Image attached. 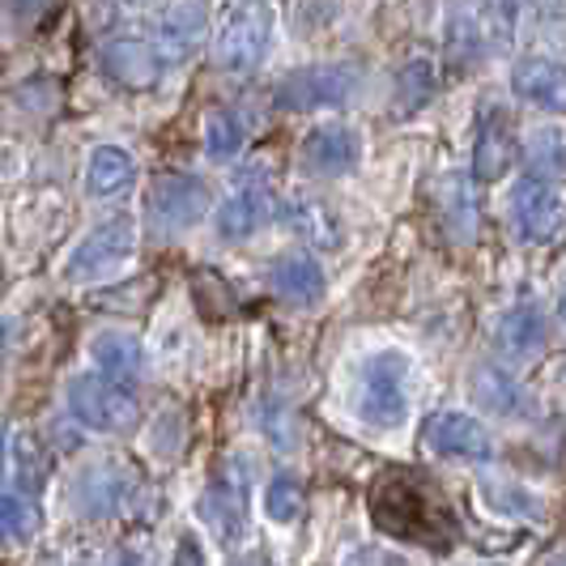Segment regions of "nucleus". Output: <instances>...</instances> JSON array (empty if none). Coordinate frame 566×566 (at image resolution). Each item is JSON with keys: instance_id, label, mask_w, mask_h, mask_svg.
I'll use <instances>...</instances> for the list:
<instances>
[{"instance_id": "1", "label": "nucleus", "mask_w": 566, "mask_h": 566, "mask_svg": "<svg viewBox=\"0 0 566 566\" xmlns=\"http://www.w3.org/2000/svg\"><path fill=\"white\" fill-rule=\"evenodd\" d=\"M370 520L379 533L397 541H413L426 549H452L460 537L448 499L439 494V485H430L418 469H397L384 473L370 490Z\"/></svg>"}, {"instance_id": "2", "label": "nucleus", "mask_w": 566, "mask_h": 566, "mask_svg": "<svg viewBox=\"0 0 566 566\" xmlns=\"http://www.w3.org/2000/svg\"><path fill=\"white\" fill-rule=\"evenodd\" d=\"M354 413L370 430H400L409 418V358L400 349H375L354 379Z\"/></svg>"}, {"instance_id": "3", "label": "nucleus", "mask_w": 566, "mask_h": 566, "mask_svg": "<svg viewBox=\"0 0 566 566\" xmlns=\"http://www.w3.org/2000/svg\"><path fill=\"white\" fill-rule=\"evenodd\" d=\"M273 48V9L269 4H230L222 27L213 30V64L222 73H255Z\"/></svg>"}, {"instance_id": "4", "label": "nucleus", "mask_w": 566, "mask_h": 566, "mask_svg": "<svg viewBox=\"0 0 566 566\" xmlns=\"http://www.w3.org/2000/svg\"><path fill=\"white\" fill-rule=\"evenodd\" d=\"M363 69L358 64H307V69H294L290 77H282L277 85V107L282 112H319V107H345L363 94Z\"/></svg>"}, {"instance_id": "5", "label": "nucleus", "mask_w": 566, "mask_h": 566, "mask_svg": "<svg viewBox=\"0 0 566 566\" xmlns=\"http://www.w3.org/2000/svg\"><path fill=\"white\" fill-rule=\"evenodd\" d=\"M133 252H137V222L128 213H115L73 248V255L64 260V282L94 285L103 277H115L133 260Z\"/></svg>"}, {"instance_id": "6", "label": "nucleus", "mask_w": 566, "mask_h": 566, "mask_svg": "<svg viewBox=\"0 0 566 566\" xmlns=\"http://www.w3.org/2000/svg\"><path fill=\"white\" fill-rule=\"evenodd\" d=\"M69 413L98 434H128L133 426L142 422V405L133 388H119L112 379L85 370L69 379Z\"/></svg>"}, {"instance_id": "7", "label": "nucleus", "mask_w": 566, "mask_h": 566, "mask_svg": "<svg viewBox=\"0 0 566 566\" xmlns=\"http://www.w3.org/2000/svg\"><path fill=\"white\" fill-rule=\"evenodd\" d=\"M273 209H277V200H273V170L255 158V163L239 170V179H234L230 197L218 205L213 222H218V234L227 243H243V239L260 234L264 222H273Z\"/></svg>"}, {"instance_id": "8", "label": "nucleus", "mask_w": 566, "mask_h": 566, "mask_svg": "<svg viewBox=\"0 0 566 566\" xmlns=\"http://www.w3.org/2000/svg\"><path fill=\"white\" fill-rule=\"evenodd\" d=\"M73 503L82 515L98 520V515H133L137 507L149 503V485L137 478V469H128L124 460H103L94 469H85L73 482Z\"/></svg>"}, {"instance_id": "9", "label": "nucleus", "mask_w": 566, "mask_h": 566, "mask_svg": "<svg viewBox=\"0 0 566 566\" xmlns=\"http://www.w3.org/2000/svg\"><path fill=\"white\" fill-rule=\"evenodd\" d=\"M209 188L200 184L197 175H158L154 188H149V227L158 234H184L205 222L209 213Z\"/></svg>"}, {"instance_id": "10", "label": "nucleus", "mask_w": 566, "mask_h": 566, "mask_svg": "<svg viewBox=\"0 0 566 566\" xmlns=\"http://www.w3.org/2000/svg\"><path fill=\"white\" fill-rule=\"evenodd\" d=\"M511 222L520 230L524 243H554L563 234V197L549 179H537V175H524L515 179L511 188Z\"/></svg>"}, {"instance_id": "11", "label": "nucleus", "mask_w": 566, "mask_h": 566, "mask_svg": "<svg viewBox=\"0 0 566 566\" xmlns=\"http://www.w3.org/2000/svg\"><path fill=\"white\" fill-rule=\"evenodd\" d=\"M426 448L443 460H460V464H490L494 460V439L473 413H455V409H439L422 422Z\"/></svg>"}, {"instance_id": "12", "label": "nucleus", "mask_w": 566, "mask_h": 566, "mask_svg": "<svg viewBox=\"0 0 566 566\" xmlns=\"http://www.w3.org/2000/svg\"><path fill=\"white\" fill-rule=\"evenodd\" d=\"M303 170H312L319 179H340L354 175L363 163V137L349 124H319L303 142Z\"/></svg>"}, {"instance_id": "13", "label": "nucleus", "mask_w": 566, "mask_h": 566, "mask_svg": "<svg viewBox=\"0 0 566 566\" xmlns=\"http://www.w3.org/2000/svg\"><path fill=\"white\" fill-rule=\"evenodd\" d=\"M434 218L452 243H473L482 230V205L473 192V179L464 170H448L434 179Z\"/></svg>"}, {"instance_id": "14", "label": "nucleus", "mask_w": 566, "mask_h": 566, "mask_svg": "<svg viewBox=\"0 0 566 566\" xmlns=\"http://www.w3.org/2000/svg\"><path fill=\"white\" fill-rule=\"evenodd\" d=\"M197 515L213 541L239 545V541L248 537V485H234L230 478H213L200 490Z\"/></svg>"}, {"instance_id": "15", "label": "nucleus", "mask_w": 566, "mask_h": 566, "mask_svg": "<svg viewBox=\"0 0 566 566\" xmlns=\"http://www.w3.org/2000/svg\"><path fill=\"white\" fill-rule=\"evenodd\" d=\"M515 163V133H511V115L499 103H485L478 112V137H473V175L469 179H482L494 184L503 179L507 167Z\"/></svg>"}, {"instance_id": "16", "label": "nucleus", "mask_w": 566, "mask_h": 566, "mask_svg": "<svg viewBox=\"0 0 566 566\" xmlns=\"http://www.w3.org/2000/svg\"><path fill=\"white\" fill-rule=\"evenodd\" d=\"M103 73L112 77L119 90H154V85L163 82V73H167V64L163 56L154 52V43L149 39H112L107 48H103Z\"/></svg>"}, {"instance_id": "17", "label": "nucleus", "mask_w": 566, "mask_h": 566, "mask_svg": "<svg viewBox=\"0 0 566 566\" xmlns=\"http://www.w3.org/2000/svg\"><path fill=\"white\" fill-rule=\"evenodd\" d=\"M469 400L490 413V418H503V422H520V418H528L533 409V400L524 392V384L511 375L507 367H494V363H482V367H473L469 375Z\"/></svg>"}, {"instance_id": "18", "label": "nucleus", "mask_w": 566, "mask_h": 566, "mask_svg": "<svg viewBox=\"0 0 566 566\" xmlns=\"http://www.w3.org/2000/svg\"><path fill=\"white\" fill-rule=\"evenodd\" d=\"M205 22H209L205 4H163V9H154V39L149 43L163 56V64L192 56L200 48Z\"/></svg>"}, {"instance_id": "19", "label": "nucleus", "mask_w": 566, "mask_h": 566, "mask_svg": "<svg viewBox=\"0 0 566 566\" xmlns=\"http://www.w3.org/2000/svg\"><path fill=\"white\" fill-rule=\"evenodd\" d=\"M269 285L290 307H315L328 294V277H324V269H319V260L312 252L277 255L273 269H269Z\"/></svg>"}, {"instance_id": "20", "label": "nucleus", "mask_w": 566, "mask_h": 566, "mask_svg": "<svg viewBox=\"0 0 566 566\" xmlns=\"http://www.w3.org/2000/svg\"><path fill=\"white\" fill-rule=\"evenodd\" d=\"M494 349L507 358V363H528L545 349V312L541 303L524 298L507 312L499 315L494 324Z\"/></svg>"}, {"instance_id": "21", "label": "nucleus", "mask_w": 566, "mask_h": 566, "mask_svg": "<svg viewBox=\"0 0 566 566\" xmlns=\"http://www.w3.org/2000/svg\"><path fill=\"white\" fill-rule=\"evenodd\" d=\"M511 90L533 107L563 112V64L549 56H520L511 64Z\"/></svg>"}, {"instance_id": "22", "label": "nucleus", "mask_w": 566, "mask_h": 566, "mask_svg": "<svg viewBox=\"0 0 566 566\" xmlns=\"http://www.w3.org/2000/svg\"><path fill=\"white\" fill-rule=\"evenodd\" d=\"M137 179V163L128 149L119 145H94L85 158V197L90 200H112L119 192H128Z\"/></svg>"}, {"instance_id": "23", "label": "nucleus", "mask_w": 566, "mask_h": 566, "mask_svg": "<svg viewBox=\"0 0 566 566\" xmlns=\"http://www.w3.org/2000/svg\"><path fill=\"white\" fill-rule=\"evenodd\" d=\"M90 358H94V367H98L94 375L112 379L119 388L137 384L145 370L142 340L133 337V333H98V337L90 340Z\"/></svg>"}, {"instance_id": "24", "label": "nucleus", "mask_w": 566, "mask_h": 566, "mask_svg": "<svg viewBox=\"0 0 566 566\" xmlns=\"http://www.w3.org/2000/svg\"><path fill=\"white\" fill-rule=\"evenodd\" d=\"M285 222H290L294 234H303V239H307L312 248H319V252H337L340 243H345V230H340L337 213L315 197L285 200Z\"/></svg>"}, {"instance_id": "25", "label": "nucleus", "mask_w": 566, "mask_h": 566, "mask_svg": "<svg viewBox=\"0 0 566 566\" xmlns=\"http://www.w3.org/2000/svg\"><path fill=\"white\" fill-rule=\"evenodd\" d=\"M478 494H482V503L494 511V515L528 520V524H541V520H545V499L533 494L528 485L507 482V478H482V482H478Z\"/></svg>"}, {"instance_id": "26", "label": "nucleus", "mask_w": 566, "mask_h": 566, "mask_svg": "<svg viewBox=\"0 0 566 566\" xmlns=\"http://www.w3.org/2000/svg\"><path fill=\"white\" fill-rule=\"evenodd\" d=\"M4 448H9V473H13V494H22V499H34L43 482H48V452H43V443L30 434V430H18L13 439H4Z\"/></svg>"}, {"instance_id": "27", "label": "nucleus", "mask_w": 566, "mask_h": 566, "mask_svg": "<svg viewBox=\"0 0 566 566\" xmlns=\"http://www.w3.org/2000/svg\"><path fill=\"white\" fill-rule=\"evenodd\" d=\"M243 119L227 107H209L205 112V154L209 163H234L239 149H243Z\"/></svg>"}, {"instance_id": "28", "label": "nucleus", "mask_w": 566, "mask_h": 566, "mask_svg": "<svg viewBox=\"0 0 566 566\" xmlns=\"http://www.w3.org/2000/svg\"><path fill=\"white\" fill-rule=\"evenodd\" d=\"M434 85H439V73L430 60H409L397 73V115H418L434 98Z\"/></svg>"}, {"instance_id": "29", "label": "nucleus", "mask_w": 566, "mask_h": 566, "mask_svg": "<svg viewBox=\"0 0 566 566\" xmlns=\"http://www.w3.org/2000/svg\"><path fill=\"white\" fill-rule=\"evenodd\" d=\"M524 167H528V175H537V179H558L563 175V133L558 128H541V133H533L528 137V145H524Z\"/></svg>"}, {"instance_id": "30", "label": "nucleus", "mask_w": 566, "mask_h": 566, "mask_svg": "<svg viewBox=\"0 0 566 566\" xmlns=\"http://www.w3.org/2000/svg\"><path fill=\"white\" fill-rule=\"evenodd\" d=\"M39 533V511L22 494H0V541L4 545H27Z\"/></svg>"}, {"instance_id": "31", "label": "nucleus", "mask_w": 566, "mask_h": 566, "mask_svg": "<svg viewBox=\"0 0 566 566\" xmlns=\"http://www.w3.org/2000/svg\"><path fill=\"white\" fill-rule=\"evenodd\" d=\"M303 482L298 478H290V473H277L273 482L264 485V515L273 520V524H294L298 520V511H303Z\"/></svg>"}, {"instance_id": "32", "label": "nucleus", "mask_w": 566, "mask_h": 566, "mask_svg": "<svg viewBox=\"0 0 566 566\" xmlns=\"http://www.w3.org/2000/svg\"><path fill=\"white\" fill-rule=\"evenodd\" d=\"M184 448V418L170 409V413H158V426H154V452L158 455H175Z\"/></svg>"}, {"instance_id": "33", "label": "nucleus", "mask_w": 566, "mask_h": 566, "mask_svg": "<svg viewBox=\"0 0 566 566\" xmlns=\"http://www.w3.org/2000/svg\"><path fill=\"white\" fill-rule=\"evenodd\" d=\"M345 566H409V563L400 554H392V549H384V545H363V549H354L345 558Z\"/></svg>"}, {"instance_id": "34", "label": "nucleus", "mask_w": 566, "mask_h": 566, "mask_svg": "<svg viewBox=\"0 0 566 566\" xmlns=\"http://www.w3.org/2000/svg\"><path fill=\"white\" fill-rule=\"evenodd\" d=\"M170 566H205V549H200V541L192 533H184V537L175 541V558Z\"/></svg>"}, {"instance_id": "35", "label": "nucleus", "mask_w": 566, "mask_h": 566, "mask_svg": "<svg viewBox=\"0 0 566 566\" xmlns=\"http://www.w3.org/2000/svg\"><path fill=\"white\" fill-rule=\"evenodd\" d=\"M230 566H273V563H269L264 554H243V558H234Z\"/></svg>"}, {"instance_id": "36", "label": "nucleus", "mask_w": 566, "mask_h": 566, "mask_svg": "<svg viewBox=\"0 0 566 566\" xmlns=\"http://www.w3.org/2000/svg\"><path fill=\"white\" fill-rule=\"evenodd\" d=\"M549 566H563V554H554V558H549Z\"/></svg>"}, {"instance_id": "37", "label": "nucleus", "mask_w": 566, "mask_h": 566, "mask_svg": "<svg viewBox=\"0 0 566 566\" xmlns=\"http://www.w3.org/2000/svg\"><path fill=\"white\" fill-rule=\"evenodd\" d=\"M0 452H4V426H0Z\"/></svg>"}, {"instance_id": "38", "label": "nucleus", "mask_w": 566, "mask_h": 566, "mask_svg": "<svg viewBox=\"0 0 566 566\" xmlns=\"http://www.w3.org/2000/svg\"><path fill=\"white\" fill-rule=\"evenodd\" d=\"M0 367H4V340H0Z\"/></svg>"}]
</instances>
